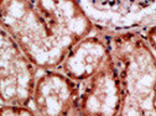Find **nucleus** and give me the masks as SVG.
I'll return each mask as SVG.
<instances>
[{
	"mask_svg": "<svg viewBox=\"0 0 156 116\" xmlns=\"http://www.w3.org/2000/svg\"><path fill=\"white\" fill-rule=\"evenodd\" d=\"M37 68L0 27V103L30 105Z\"/></svg>",
	"mask_w": 156,
	"mask_h": 116,
	"instance_id": "nucleus-3",
	"label": "nucleus"
},
{
	"mask_svg": "<svg viewBox=\"0 0 156 116\" xmlns=\"http://www.w3.org/2000/svg\"><path fill=\"white\" fill-rule=\"evenodd\" d=\"M0 27L37 69L50 70L97 26L81 0H0Z\"/></svg>",
	"mask_w": 156,
	"mask_h": 116,
	"instance_id": "nucleus-1",
	"label": "nucleus"
},
{
	"mask_svg": "<svg viewBox=\"0 0 156 116\" xmlns=\"http://www.w3.org/2000/svg\"><path fill=\"white\" fill-rule=\"evenodd\" d=\"M0 116H36L30 105H9L0 106Z\"/></svg>",
	"mask_w": 156,
	"mask_h": 116,
	"instance_id": "nucleus-8",
	"label": "nucleus"
},
{
	"mask_svg": "<svg viewBox=\"0 0 156 116\" xmlns=\"http://www.w3.org/2000/svg\"><path fill=\"white\" fill-rule=\"evenodd\" d=\"M103 37L122 89L118 116H155V48L139 30L110 31Z\"/></svg>",
	"mask_w": 156,
	"mask_h": 116,
	"instance_id": "nucleus-2",
	"label": "nucleus"
},
{
	"mask_svg": "<svg viewBox=\"0 0 156 116\" xmlns=\"http://www.w3.org/2000/svg\"><path fill=\"white\" fill-rule=\"evenodd\" d=\"M80 93V84L58 69L36 75L31 101L36 116H71Z\"/></svg>",
	"mask_w": 156,
	"mask_h": 116,
	"instance_id": "nucleus-6",
	"label": "nucleus"
},
{
	"mask_svg": "<svg viewBox=\"0 0 156 116\" xmlns=\"http://www.w3.org/2000/svg\"><path fill=\"white\" fill-rule=\"evenodd\" d=\"M110 57L105 38L88 35L68 51L57 69L80 84L94 75Z\"/></svg>",
	"mask_w": 156,
	"mask_h": 116,
	"instance_id": "nucleus-7",
	"label": "nucleus"
},
{
	"mask_svg": "<svg viewBox=\"0 0 156 116\" xmlns=\"http://www.w3.org/2000/svg\"><path fill=\"white\" fill-rule=\"evenodd\" d=\"M97 27L112 32L138 30L154 22L155 0H81Z\"/></svg>",
	"mask_w": 156,
	"mask_h": 116,
	"instance_id": "nucleus-5",
	"label": "nucleus"
},
{
	"mask_svg": "<svg viewBox=\"0 0 156 116\" xmlns=\"http://www.w3.org/2000/svg\"><path fill=\"white\" fill-rule=\"evenodd\" d=\"M122 104V89L113 58L80 83V93L71 116H118Z\"/></svg>",
	"mask_w": 156,
	"mask_h": 116,
	"instance_id": "nucleus-4",
	"label": "nucleus"
}]
</instances>
